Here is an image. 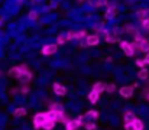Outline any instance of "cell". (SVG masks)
I'll use <instances>...</instances> for the list:
<instances>
[{
	"mask_svg": "<svg viewBox=\"0 0 149 130\" xmlns=\"http://www.w3.org/2000/svg\"><path fill=\"white\" fill-rule=\"evenodd\" d=\"M135 48H138V51L141 52H149V41L145 38H141L139 35H135Z\"/></svg>",
	"mask_w": 149,
	"mask_h": 130,
	"instance_id": "obj_1",
	"label": "cell"
},
{
	"mask_svg": "<svg viewBox=\"0 0 149 130\" xmlns=\"http://www.w3.org/2000/svg\"><path fill=\"white\" fill-rule=\"evenodd\" d=\"M45 120H47V113H38V114H35V117H33V127L36 130L42 129Z\"/></svg>",
	"mask_w": 149,
	"mask_h": 130,
	"instance_id": "obj_2",
	"label": "cell"
},
{
	"mask_svg": "<svg viewBox=\"0 0 149 130\" xmlns=\"http://www.w3.org/2000/svg\"><path fill=\"white\" fill-rule=\"evenodd\" d=\"M120 46H122V51L125 52L126 56H133L135 55V45L133 43L123 41V42L120 43Z\"/></svg>",
	"mask_w": 149,
	"mask_h": 130,
	"instance_id": "obj_3",
	"label": "cell"
},
{
	"mask_svg": "<svg viewBox=\"0 0 149 130\" xmlns=\"http://www.w3.org/2000/svg\"><path fill=\"white\" fill-rule=\"evenodd\" d=\"M81 120H83L81 117H78V119H75V120H68V122L65 123V130H78L83 126V122H81Z\"/></svg>",
	"mask_w": 149,
	"mask_h": 130,
	"instance_id": "obj_4",
	"label": "cell"
},
{
	"mask_svg": "<svg viewBox=\"0 0 149 130\" xmlns=\"http://www.w3.org/2000/svg\"><path fill=\"white\" fill-rule=\"evenodd\" d=\"M22 70H23V71H22V75L19 77V81L23 83V84H28V83L32 80V72L28 70V67H26L25 64L22 65Z\"/></svg>",
	"mask_w": 149,
	"mask_h": 130,
	"instance_id": "obj_5",
	"label": "cell"
},
{
	"mask_svg": "<svg viewBox=\"0 0 149 130\" xmlns=\"http://www.w3.org/2000/svg\"><path fill=\"white\" fill-rule=\"evenodd\" d=\"M133 88L135 87L132 86H126V87H122L120 90H119V94L122 95V97H125V98H130L132 95H133Z\"/></svg>",
	"mask_w": 149,
	"mask_h": 130,
	"instance_id": "obj_6",
	"label": "cell"
},
{
	"mask_svg": "<svg viewBox=\"0 0 149 130\" xmlns=\"http://www.w3.org/2000/svg\"><path fill=\"white\" fill-rule=\"evenodd\" d=\"M55 120L52 119V116L49 114V111H47V120H45V123H44V126H42V129L44 130H52L54 129V126H55Z\"/></svg>",
	"mask_w": 149,
	"mask_h": 130,
	"instance_id": "obj_7",
	"label": "cell"
},
{
	"mask_svg": "<svg viewBox=\"0 0 149 130\" xmlns=\"http://www.w3.org/2000/svg\"><path fill=\"white\" fill-rule=\"evenodd\" d=\"M54 92H55L58 97H64V95L67 94V88L64 86H61V84H58V83H55V84H54Z\"/></svg>",
	"mask_w": 149,
	"mask_h": 130,
	"instance_id": "obj_8",
	"label": "cell"
},
{
	"mask_svg": "<svg viewBox=\"0 0 149 130\" xmlns=\"http://www.w3.org/2000/svg\"><path fill=\"white\" fill-rule=\"evenodd\" d=\"M56 49H58V46H56V45L49 43V45H45V46L42 48V54H44V55H52V54H55V52H56Z\"/></svg>",
	"mask_w": 149,
	"mask_h": 130,
	"instance_id": "obj_9",
	"label": "cell"
},
{
	"mask_svg": "<svg viewBox=\"0 0 149 130\" xmlns=\"http://www.w3.org/2000/svg\"><path fill=\"white\" fill-rule=\"evenodd\" d=\"M99 98H100V92L99 91L91 90V91H90V94H88V101H90L91 104H96V103L99 101Z\"/></svg>",
	"mask_w": 149,
	"mask_h": 130,
	"instance_id": "obj_10",
	"label": "cell"
},
{
	"mask_svg": "<svg viewBox=\"0 0 149 130\" xmlns=\"http://www.w3.org/2000/svg\"><path fill=\"white\" fill-rule=\"evenodd\" d=\"M22 65H19V67H15V68H10V71H9V75H12V77H16L17 80H19V77L22 75Z\"/></svg>",
	"mask_w": 149,
	"mask_h": 130,
	"instance_id": "obj_11",
	"label": "cell"
},
{
	"mask_svg": "<svg viewBox=\"0 0 149 130\" xmlns=\"http://www.w3.org/2000/svg\"><path fill=\"white\" fill-rule=\"evenodd\" d=\"M100 38L97 35H91V36H87L86 38V45H90V46H96L99 43Z\"/></svg>",
	"mask_w": 149,
	"mask_h": 130,
	"instance_id": "obj_12",
	"label": "cell"
},
{
	"mask_svg": "<svg viewBox=\"0 0 149 130\" xmlns=\"http://www.w3.org/2000/svg\"><path fill=\"white\" fill-rule=\"evenodd\" d=\"M97 117H99V111H96V110H88V111L84 114V119H87V120H90V119L96 120Z\"/></svg>",
	"mask_w": 149,
	"mask_h": 130,
	"instance_id": "obj_13",
	"label": "cell"
},
{
	"mask_svg": "<svg viewBox=\"0 0 149 130\" xmlns=\"http://www.w3.org/2000/svg\"><path fill=\"white\" fill-rule=\"evenodd\" d=\"M116 12H117L116 6H110V7L107 9V12H106V17H107V19H113V17L116 16Z\"/></svg>",
	"mask_w": 149,
	"mask_h": 130,
	"instance_id": "obj_14",
	"label": "cell"
},
{
	"mask_svg": "<svg viewBox=\"0 0 149 130\" xmlns=\"http://www.w3.org/2000/svg\"><path fill=\"white\" fill-rule=\"evenodd\" d=\"M26 113H28V111H26L25 107H19V108H16V110L13 111V116H15V117H25Z\"/></svg>",
	"mask_w": 149,
	"mask_h": 130,
	"instance_id": "obj_15",
	"label": "cell"
},
{
	"mask_svg": "<svg viewBox=\"0 0 149 130\" xmlns=\"http://www.w3.org/2000/svg\"><path fill=\"white\" fill-rule=\"evenodd\" d=\"M132 126H133V129L135 130H143L145 129L143 122H142V120H139V119H135V120L132 122Z\"/></svg>",
	"mask_w": 149,
	"mask_h": 130,
	"instance_id": "obj_16",
	"label": "cell"
},
{
	"mask_svg": "<svg viewBox=\"0 0 149 130\" xmlns=\"http://www.w3.org/2000/svg\"><path fill=\"white\" fill-rule=\"evenodd\" d=\"M135 119H136V117H135V113H133V111L129 110V111L125 113V120H126V123H132Z\"/></svg>",
	"mask_w": 149,
	"mask_h": 130,
	"instance_id": "obj_17",
	"label": "cell"
},
{
	"mask_svg": "<svg viewBox=\"0 0 149 130\" xmlns=\"http://www.w3.org/2000/svg\"><path fill=\"white\" fill-rule=\"evenodd\" d=\"M138 77H139V80H148L149 78V71L146 68H142L139 72H138Z\"/></svg>",
	"mask_w": 149,
	"mask_h": 130,
	"instance_id": "obj_18",
	"label": "cell"
},
{
	"mask_svg": "<svg viewBox=\"0 0 149 130\" xmlns=\"http://www.w3.org/2000/svg\"><path fill=\"white\" fill-rule=\"evenodd\" d=\"M106 42H119V36L116 33H107L106 35Z\"/></svg>",
	"mask_w": 149,
	"mask_h": 130,
	"instance_id": "obj_19",
	"label": "cell"
},
{
	"mask_svg": "<svg viewBox=\"0 0 149 130\" xmlns=\"http://www.w3.org/2000/svg\"><path fill=\"white\" fill-rule=\"evenodd\" d=\"M106 84H104V83H96V84H94V87H93V90H96V91H99L100 94H101V92H103V91H104V90H106Z\"/></svg>",
	"mask_w": 149,
	"mask_h": 130,
	"instance_id": "obj_20",
	"label": "cell"
},
{
	"mask_svg": "<svg viewBox=\"0 0 149 130\" xmlns=\"http://www.w3.org/2000/svg\"><path fill=\"white\" fill-rule=\"evenodd\" d=\"M146 15H149V12L146 9H141V10H138V16L143 20V19H146Z\"/></svg>",
	"mask_w": 149,
	"mask_h": 130,
	"instance_id": "obj_21",
	"label": "cell"
},
{
	"mask_svg": "<svg viewBox=\"0 0 149 130\" xmlns=\"http://www.w3.org/2000/svg\"><path fill=\"white\" fill-rule=\"evenodd\" d=\"M83 38H87V32H86V31H78V32H75V39H83Z\"/></svg>",
	"mask_w": 149,
	"mask_h": 130,
	"instance_id": "obj_22",
	"label": "cell"
},
{
	"mask_svg": "<svg viewBox=\"0 0 149 130\" xmlns=\"http://www.w3.org/2000/svg\"><path fill=\"white\" fill-rule=\"evenodd\" d=\"M84 127H86V130H96V123L94 122H87V123H84Z\"/></svg>",
	"mask_w": 149,
	"mask_h": 130,
	"instance_id": "obj_23",
	"label": "cell"
},
{
	"mask_svg": "<svg viewBox=\"0 0 149 130\" xmlns=\"http://www.w3.org/2000/svg\"><path fill=\"white\" fill-rule=\"evenodd\" d=\"M67 41H68V39H67V35H59V36H58V39H56L58 45H62V43H65Z\"/></svg>",
	"mask_w": 149,
	"mask_h": 130,
	"instance_id": "obj_24",
	"label": "cell"
},
{
	"mask_svg": "<svg viewBox=\"0 0 149 130\" xmlns=\"http://www.w3.org/2000/svg\"><path fill=\"white\" fill-rule=\"evenodd\" d=\"M49 110H62V106L58 104V103H54V104L49 106Z\"/></svg>",
	"mask_w": 149,
	"mask_h": 130,
	"instance_id": "obj_25",
	"label": "cell"
},
{
	"mask_svg": "<svg viewBox=\"0 0 149 130\" xmlns=\"http://www.w3.org/2000/svg\"><path fill=\"white\" fill-rule=\"evenodd\" d=\"M142 28L146 29V31H149V17H146V19L142 20Z\"/></svg>",
	"mask_w": 149,
	"mask_h": 130,
	"instance_id": "obj_26",
	"label": "cell"
},
{
	"mask_svg": "<svg viewBox=\"0 0 149 130\" xmlns=\"http://www.w3.org/2000/svg\"><path fill=\"white\" fill-rule=\"evenodd\" d=\"M28 17H29L31 20H35V19L38 17V13H36L35 10H32V12H29V16H28Z\"/></svg>",
	"mask_w": 149,
	"mask_h": 130,
	"instance_id": "obj_27",
	"label": "cell"
},
{
	"mask_svg": "<svg viewBox=\"0 0 149 130\" xmlns=\"http://www.w3.org/2000/svg\"><path fill=\"white\" fill-rule=\"evenodd\" d=\"M145 64H146V62H145V59H136V65H138L141 70L145 67Z\"/></svg>",
	"mask_w": 149,
	"mask_h": 130,
	"instance_id": "obj_28",
	"label": "cell"
},
{
	"mask_svg": "<svg viewBox=\"0 0 149 130\" xmlns=\"http://www.w3.org/2000/svg\"><path fill=\"white\" fill-rule=\"evenodd\" d=\"M106 90H107V92H110V94H111V92H114V91H116V86L110 84V86L106 87Z\"/></svg>",
	"mask_w": 149,
	"mask_h": 130,
	"instance_id": "obj_29",
	"label": "cell"
},
{
	"mask_svg": "<svg viewBox=\"0 0 149 130\" xmlns=\"http://www.w3.org/2000/svg\"><path fill=\"white\" fill-rule=\"evenodd\" d=\"M125 130H135V129H133L132 123H126V124H125Z\"/></svg>",
	"mask_w": 149,
	"mask_h": 130,
	"instance_id": "obj_30",
	"label": "cell"
},
{
	"mask_svg": "<svg viewBox=\"0 0 149 130\" xmlns=\"http://www.w3.org/2000/svg\"><path fill=\"white\" fill-rule=\"evenodd\" d=\"M23 94H26V92H29V87L26 86V87H22V90H20Z\"/></svg>",
	"mask_w": 149,
	"mask_h": 130,
	"instance_id": "obj_31",
	"label": "cell"
},
{
	"mask_svg": "<svg viewBox=\"0 0 149 130\" xmlns=\"http://www.w3.org/2000/svg\"><path fill=\"white\" fill-rule=\"evenodd\" d=\"M146 98L149 100V91H146Z\"/></svg>",
	"mask_w": 149,
	"mask_h": 130,
	"instance_id": "obj_32",
	"label": "cell"
},
{
	"mask_svg": "<svg viewBox=\"0 0 149 130\" xmlns=\"http://www.w3.org/2000/svg\"><path fill=\"white\" fill-rule=\"evenodd\" d=\"M0 75H1V72H0Z\"/></svg>",
	"mask_w": 149,
	"mask_h": 130,
	"instance_id": "obj_33",
	"label": "cell"
}]
</instances>
